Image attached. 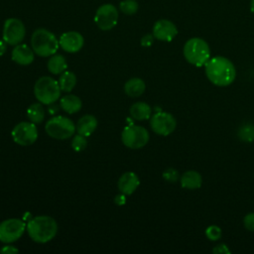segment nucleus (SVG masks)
I'll use <instances>...</instances> for the list:
<instances>
[{
    "label": "nucleus",
    "instance_id": "nucleus-1",
    "mask_svg": "<svg viewBox=\"0 0 254 254\" xmlns=\"http://www.w3.org/2000/svg\"><path fill=\"white\" fill-rule=\"evenodd\" d=\"M204 71L207 79L220 87L231 84L236 77V68L233 63L222 56L210 58L204 64Z\"/></svg>",
    "mask_w": 254,
    "mask_h": 254
},
{
    "label": "nucleus",
    "instance_id": "nucleus-2",
    "mask_svg": "<svg viewBox=\"0 0 254 254\" xmlns=\"http://www.w3.org/2000/svg\"><path fill=\"white\" fill-rule=\"evenodd\" d=\"M26 231L33 241L47 243L57 235L58 223L49 215H38L28 221Z\"/></svg>",
    "mask_w": 254,
    "mask_h": 254
},
{
    "label": "nucleus",
    "instance_id": "nucleus-3",
    "mask_svg": "<svg viewBox=\"0 0 254 254\" xmlns=\"http://www.w3.org/2000/svg\"><path fill=\"white\" fill-rule=\"evenodd\" d=\"M183 54L186 61L196 66H204L207 61L210 59V48L206 41L201 38L189 39L183 48Z\"/></svg>",
    "mask_w": 254,
    "mask_h": 254
},
{
    "label": "nucleus",
    "instance_id": "nucleus-4",
    "mask_svg": "<svg viewBox=\"0 0 254 254\" xmlns=\"http://www.w3.org/2000/svg\"><path fill=\"white\" fill-rule=\"evenodd\" d=\"M31 46L34 53L39 57H51L60 47L59 40L51 31L39 28L32 34Z\"/></svg>",
    "mask_w": 254,
    "mask_h": 254
},
{
    "label": "nucleus",
    "instance_id": "nucleus-5",
    "mask_svg": "<svg viewBox=\"0 0 254 254\" xmlns=\"http://www.w3.org/2000/svg\"><path fill=\"white\" fill-rule=\"evenodd\" d=\"M61 87L59 81L51 76H41L34 85L37 100L44 105H50L60 99Z\"/></svg>",
    "mask_w": 254,
    "mask_h": 254
},
{
    "label": "nucleus",
    "instance_id": "nucleus-6",
    "mask_svg": "<svg viewBox=\"0 0 254 254\" xmlns=\"http://www.w3.org/2000/svg\"><path fill=\"white\" fill-rule=\"evenodd\" d=\"M45 130L47 134L54 139L65 140L74 134L75 125L69 118L59 115L47 121Z\"/></svg>",
    "mask_w": 254,
    "mask_h": 254
},
{
    "label": "nucleus",
    "instance_id": "nucleus-7",
    "mask_svg": "<svg viewBox=\"0 0 254 254\" xmlns=\"http://www.w3.org/2000/svg\"><path fill=\"white\" fill-rule=\"evenodd\" d=\"M149 132L139 125H128L121 133V141L129 149H140L149 142Z\"/></svg>",
    "mask_w": 254,
    "mask_h": 254
},
{
    "label": "nucleus",
    "instance_id": "nucleus-8",
    "mask_svg": "<svg viewBox=\"0 0 254 254\" xmlns=\"http://www.w3.org/2000/svg\"><path fill=\"white\" fill-rule=\"evenodd\" d=\"M26 231V223L19 218H8L0 222V242L9 244L17 241Z\"/></svg>",
    "mask_w": 254,
    "mask_h": 254
},
{
    "label": "nucleus",
    "instance_id": "nucleus-9",
    "mask_svg": "<svg viewBox=\"0 0 254 254\" xmlns=\"http://www.w3.org/2000/svg\"><path fill=\"white\" fill-rule=\"evenodd\" d=\"M26 35V28L23 22L17 18H8L3 26L2 38L7 45L16 46L21 44Z\"/></svg>",
    "mask_w": 254,
    "mask_h": 254
},
{
    "label": "nucleus",
    "instance_id": "nucleus-10",
    "mask_svg": "<svg viewBox=\"0 0 254 254\" xmlns=\"http://www.w3.org/2000/svg\"><path fill=\"white\" fill-rule=\"evenodd\" d=\"M11 135L16 144L21 146H30L38 139V129L35 123L23 121L15 125Z\"/></svg>",
    "mask_w": 254,
    "mask_h": 254
},
{
    "label": "nucleus",
    "instance_id": "nucleus-11",
    "mask_svg": "<svg viewBox=\"0 0 254 254\" xmlns=\"http://www.w3.org/2000/svg\"><path fill=\"white\" fill-rule=\"evenodd\" d=\"M118 21V11L113 4L106 3L99 6L94 15L96 26L102 31L113 29Z\"/></svg>",
    "mask_w": 254,
    "mask_h": 254
},
{
    "label": "nucleus",
    "instance_id": "nucleus-12",
    "mask_svg": "<svg viewBox=\"0 0 254 254\" xmlns=\"http://www.w3.org/2000/svg\"><path fill=\"white\" fill-rule=\"evenodd\" d=\"M150 126L156 134L160 136H168L175 131L177 120L171 113L160 111L151 116Z\"/></svg>",
    "mask_w": 254,
    "mask_h": 254
},
{
    "label": "nucleus",
    "instance_id": "nucleus-13",
    "mask_svg": "<svg viewBox=\"0 0 254 254\" xmlns=\"http://www.w3.org/2000/svg\"><path fill=\"white\" fill-rule=\"evenodd\" d=\"M153 36L162 42H171L178 35L177 26L170 20H158L153 26Z\"/></svg>",
    "mask_w": 254,
    "mask_h": 254
},
{
    "label": "nucleus",
    "instance_id": "nucleus-14",
    "mask_svg": "<svg viewBox=\"0 0 254 254\" xmlns=\"http://www.w3.org/2000/svg\"><path fill=\"white\" fill-rule=\"evenodd\" d=\"M60 47L66 53H77L80 51L84 45L83 36L75 31H68L60 37L59 40Z\"/></svg>",
    "mask_w": 254,
    "mask_h": 254
},
{
    "label": "nucleus",
    "instance_id": "nucleus-15",
    "mask_svg": "<svg viewBox=\"0 0 254 254\" xmlns=\"http://www.w3.org/2000/svg\"><path fill=\"white\" fill-rule=\"evenodd\" d=\"M11 59L20 65H29L34 62L35 53L33 49L25 44H18L12 50Z\"/></svg>",
    "mask_w": 254,
    "mask_h": 254
},
{
    "label": "nucleus",
    "instance_id": "nucleus-16",
    "mask_svg": "<svg viewBox=\"0 0 254 254\" xmlns=\"http://www.w3.org/2000/svg\"><path fill=\"white\" fill-rule=\"evenodd\" d=\"M140 185L138 176L133 172H126L118 180V190L120 192L130 195L132 194Z\"/></svg>",
    "mask_w": 254,
    "mask_h": 254
},
{
    "label": "nucleus",
    "instance_id": "nucleus-17",
    "mask_svg": "<svg viewBox=\"0 0 254 254\" xmlns=\"http://www.w3.org/2000/svg\"><path fill=\"white\" fill-rule=\"evenodd\" d=\"M97 124H98V122H97V119L95 118V116H93L91 114H86V115L82 116L77 121V123L75 125V130H76L77 134L88 137L95 131Z\"/></svg>",
    "mask_w": 254,
    "mask_h": 254
},
{
    "label": "nucleus",
    "instance_id": "nucleus-18",
    "mask_svg": "<svg viewBox=\"0 0 254 254\" xmlns=\"http://www.w3.org/2000/svg\"><path fill=\"white\" fill-rule=\"evenodd\" d=\"M180 183L182 188L187 190H196L201 187L202 178L200 174L196 171L190 170L185 172L180 178Z\"/></svg>",
    "mask_w": 254,
    "mask_h": 254
},
{
    "label": "nucleus",
    "instance_id": "nucleus-19",
    "mask_svg": "<svg viewBox=\"0 0 254 254\" xmlns=\"http://www.w3.org/2000/svg\"><path fill=\"white\" fill-rule=\"evenodd\" d=\"M61 108L67 114H73L78 112L82 107L81 99L74 94H66L60 100Z\"/></svg>",
    "mask_w": 254,
    "mask_h": 254
},
{
    "label": "nucleus",
    "instance_id": "nucleus-20",
    "mask_svg": "<svg viewBox=\"0 0 254 254\" xmlns=\"http://www.w3.org/2000/svg\"><path fill=\"white\" fill-rule=\"evenodd\" d=\"M145 89L146 83L142 78L139 77H132L124 84V91L130 97H138L142 95Z\"/></svg>",
    "mask_w": 254,
    "mask_h": 254
},
{
    "label": "nucleus",
    "instance_id": "nucleus-21",
    "mask_svg": "<svg viewBox=\"0 0 254 254\" xmlns=\"http://www.w3.org/2000/svg\"><path fill=\"white\" fill-rule=\"evenodd\" d=\"M130 115L132 118L138 121H144L151 118L152 108L151 106L143 101L135 102L130 107Z\"/></svg>",
    "mask_w": 254,
    "mask_h": 254
},
{
    "label": "nucleus",
    "instance_id": "nucleus-22",
    "mask_svg": "<svg viewBox=\"0 0 254 254\" xmlns=\"http://www.w3.org/2000/svg\"><path fill=\"white\" fill-rule=\"evenodd\" d=\"M48 69L53 74H61L67 68V63L64 56L55 54L48 61Z\"/></svg>",
    "mask_w": 254,
    "mask_h": 254
},
{
    "label": "nucleus",
    "instance_id": "nucleus-23",
    "mask_svg": "<svg viewBox=\"0 0 254 254\" xmlns=\"http://www.w3.org/2000/svg\"><path fill=\"white\" fill-rule=\"evenodd\" d=\"M58 81L62 91L69 92L76 84V75L72 71L64 70L60 74V78Z\"/></svg>",
    "mask_w": 254,
    "mask_h": 254
},
{
    "label": "nucleus",
    "instance_id": "nucleus-24",
    "mask_svg": "<svg viewBox=\"0 0 254 254\" xmlns=\"http://www.w3.org/2000/svg\"><path fill=\"white\" fill-rule=\"evenodd\" d=\"M27 116L31 122L35 124L42 123L45 118V109L43 103L35 102L32 103L27 109Z\"/></svg>",
    "mask_w": 254,
    "mask_h": 254
},
{
    "label": "nucleus",
    "instance_id": "nucleus-25",
    "mask_svg": "<svg viewBox=\"0 0 254 254\" xmlns=\"http://www.w3.org/2000/svg\"><path fill=\"white\" fill-rule=\"evenodd\" d=\"M238 137L241 141L246 143H251L254 141V124L244 123L238 129Z\"/></svg>",
    "mask_w": 254,
    "mask_h": 254
},
{
    "label": "nucleus",
    "instance_id": "nucleus-26",
    "mask_svg": "<svg viewBox=\"0 0 254 254\" xmlns=\"http://www.w3.org/2000/svg\"><path fill=\"white\" fill-rule=\"evenodd\" d=\"M120 11L126 15H133L139 9V4L136 0H123L119 4Z\"/></svg>",
    "mask_w": 254,
    "mask_h": 254
},
{
    "label": "nucleus",
    "instance_id": "nucleus-27",
    "mask_svg": "<svg viewBox=\"0 0 254 254\" xmlns=\"http://www.w3.org/2000/svg\"><path fill=\"white\" fill-rule=\"evenodd\" d=\"M87 146V141H86V137L80 134L74 135L71 141V148L73 151L75 152H81L83 151Z\"/></svg>",
    "mask_w": 254,
    "mask_h": 254
},
{
    "label": "nucleus",
    "instance_id": "nucleus-28",
    "mask_svg": "<svg viewBox=\"0 0 254 254\" xmlns=\"http://www.w3.org/2000/svg\"><path fill=\"white\" fill-rule=\"evenodd\" d=\"M221 235H222V230L217 225H209L205 229V236L210 241H217V240H219L221 238Z\"/></svg>",
    "mask_w": 254,
    "mask_h": 254
},
{
    "label": "nucleus",
    "instance_id": "nucleus-29",
    "mask_svg": "<svg viewBox=\"0 0 254 254\" xmlns=\"http://www.w3.org/2000/svg\"><path fill=\"white\" fill-rule=\"evenodd\" d=\"M163 179L168 183H176L180 179L179 172L174 168H168L163 172Z\"/></svg>",
    "mask_w": 254,
    "mask_h": 254
},
{
    "label": "nucleus",
    "instance_id": "nucleus-30",
    "mask_svg": "<svg viewBox=\"0 0 254 254\" xmlns=\"http://www.w3.org/2000/svg\"><path fill=\"white\" fill-rule=\"evenodd\" d=\"M243 225L248 231L254 232V212H249L244 216Z\"/></svg>",
    "mask_w": 254,
    "mask_h": 254
},
{
    "label": "nucleus",
    "instance_id": "nucleus-31",
    "mask_svg": "<svg viewBox=\"0 0 254 254\" xmlns=\"http://www.w3.org/2000/svg\"><path fill=\"white\" fill-rule=\"evenodd\" d=\"M154 40H155V37L153 36V34H147V35H144L142 38H141V46L142 47H145V48H148V47H151L154 43Z\"/></svg>",
    "mask_w": 254,
    "mask_h": 254
},
{
    "label": "nucleus",
    "instance_id": "nucleus-32",
    "mask_svg": "<svg viewBox=\"0 0 254 254\" xmlns=\"http://www.w3.org/2000/svg\"><path fill=\"white\" fill-rule=\"evenodd\" d=\"M212 252L215 253V254H225V253H230V249L227 247L226 244L221 243V244L216 245V246L212 249Z\"/></svg>",
    "mask_w": 254,
    "mask_h": 254
},
{
    "label": "nucleus",
    "instance_id": "nucleus-33",
    "mask_svg": "<svg viewBox=\"0 0 254 254\" xmlns=\"http://www.w3.org/2000/svg\"><path fill=\"white\" fill-rule=\"evenodd\" d=\"M19 252V249L16 246L13 245H5L0 249V253H4V254H16Z\"/></svg>",
    "mask_w": 254,
    "mask_h": 254
},
{
    "label": "nucleus",
    "instance_id": "nucleus-34",
    "mask_svg": "<svg viewBox=\"0 0 254 254\" xmlns=\"http://www.w3.org/2000/svg\"><path fill=\"white\" fill-rule=\"evenodd\" d=\"M114 202L117 204V205H123L126 203V194L120 192L119 194H117L115 197H114Z\"/></svg>",
    "mask_w": 254,
    "mask_h": 254
},
{
    "label": "nucleus",
    "instance_id": "nucleus-35",
    "mask_svg": "<svg viewBox=\"0 0 254 254\" xmlns=\"http://www.w3.org/2000/svg\"><path fill=\"white\" fill-rule=\"evenodd\" d=\"M7 51V43L4 40H0V57Z\"/></svg>",
    "mask_w": 254,
    "mask_h": 254
},
{
    "label": "nucleus",
    "instance_id": "nucleus-36",
    "mask_svg": "<svg viewBox=\"0 0 254 254\" xmlns=\"http://www.w3.org/2000/svg\"><path fill=\"white\" fill-rule=\"evenodd\" d=\"M250 10H251V12L254 14V0H251V1H250Z\"/></svg>",
    "mask_w": 254,
    "mask_h": 254
}]
</instances>
